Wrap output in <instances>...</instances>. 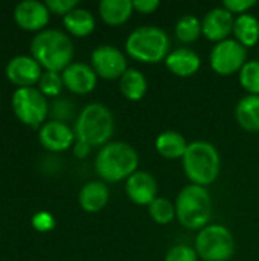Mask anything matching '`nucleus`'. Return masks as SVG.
<instances>
[{"label":"nucleus","mask_w":259,"mask_h":261,"mask_svg":"<svg viewBox=\"0 0 259 261\" xmlns=\"http://www.w3.org/2000/svg\"><path fill=\"white\" fill-rule=\"evenodd\" d=\"M31 54L46 70L63 72L72 64L75 49L70 37L63 31L44 29L32 38Z\"/></svg>","instance_id":"f257e3e1"},{"label":"nucleus","mask_w":259,"mask_h":261,"mask_svg":"<svg viewBox=\"0 0 259 261\" xmlns=\"http://www.w3.org/2000/svg\"><path fill=\"white\" fill-rule=\"evenodd\" d=\"M139 154L127 142L114 141L101 147L96 159L95 170L102 182L116 184L127 180L131 174L137 171Z\"/></svg>","instance_id":"f03ea898"},{"label":"nucleus","mask_w":259,"mask_h":261,"mask_svg":"<svg viewBox=\"0 0 259 261\" xmlns=\"http://www.w3.org/2000/svg\"><path fill=\"white\" fill-rule=\"evenodd\" d=\"M182 164L186 177L194 185L205 188L217 180L221 168L218 150L206 141L191 142L185 156L182 158Z\"/></svg>","instance_id":"7ed1b4c3"},{"label":"nucleus","mask_w":259,"mask_h":261,"mask_svg":"<svg viewBox=\"0 0 259 261\" xmlns=\"http://www.w3.org/2000/svg\"><path fill=\"white\" fill-rule=\"evenodd\" d=\"M73 132L76 141L90 147H104L114 132L113 113L104 104L92 102L79 112Z\"/></svg>","instance_id":"20e7f679"},{"label":"nucleus","mask_w":259,"mask_h":261,"mask_svg":"<svg viewBox=\"0 0 259 261\" xmlns=\"http://www.w3.org/2000/svg\"><path fill=\"white\" fill-rule=\"evenodd\" d=\"M212 216V199L205 187L186 185L176 199V217L182 226L200 231Z\"/></svg>","instance_id":"39448f33"},{"label":"nucleus","mask_w":259,"mask_h":261,"mask_svg":"<svg viewBox=\"0 0 259 261\" xmlns=\"http://www.w3.org/2000/svg\"><path fill=\"white\" fill-rule=\"evenodd\" d=\"M125 50L136 61L156 64L166 60L169 54V37L157 26H140L128 35Z\"/></svg>","instance_id":"423d86ee"},{"label":"nucleus","mask_w":259,"mask_h":261,"mask_svg":"<svg viewBox=\"0 0 259 261\" xmlns=\"http://www.w3.org/2000/svg\"><path fill=\"white\" fill-rule=\"evenodd\" d=\"M195 251L205 261H227L235 254V239L223 225H208L195 237Z\"/></svg>","instance_id":"0eeeda50"},{"label":"nucleus","mask_w":259,"mask_h":261,"mask_svg":"<svg viewBox=\"0 0 259 261\" xmlns=\"http://www.w3.org/2000/svg\"><path fill=\"white\" fill-rule=\"evenodd\" d=\"M12 110L20 122L37 128L44 124L49 115L46 96L35 87H17L12 95Z\"/></svg>","instance_id":"6e6552de"},{"label":"nucleus","mask_w":259,"mask_h":261,"mask_svg":"<svg viewBox=\"0 0 259 261\" xmlns=\"http://www.w3.org/2000/svg\"><path fill=\"white\" fill-rule=\"evenodd\" d=\"M247 49L237 40L227 38L214 46L209 55L211 67L214 72L223 76H229L240 72L247 63Z\"/></svg>","instance_id":"1a4fd4ad"},{"label":"nucleus","mask_w":259,"mask_h":261,"mask_svg":"<svg viewBox=\"0 0 259 261\" xmlns=\"http://www.w3.org/2000/svg\"><path fill=\"white\" fill-rule=\"evenodd\" d=\"M92 67L104 80H116L128 70L127 58L121 49L111 44H101L92 52Z\"/></svg>","instance_id":"9d476101"},{"label":"nucleus","mask_w":259,"mask_h":261,"mask_svg":"<svg viewBox=\"0 0 259 261\" xmlns=\"http://www.w3.org/2000/svg\"><path fill=\"white\" fill-rule=\"evenodd\" d=\"M6 78L18 87H34L43 75L41 66L31 55H17L6 64Z\"/></svg>","instance_id":"9b49d317"},{"label":"nucleus","mask_w":259,"mask_h":261,"mask_svg":"<svg viewBox=\"0 0 259 261\" xmlns=\"http://www.w3.org/2000/svg\"><path fill=\"white\" fill-rule=\"evenodd\" d=\"M50 11L47 9L46 3L37 0H26L20 2L14 8V20L18 28L31 32H41L44 31L46 24L49 23Z\"/></svg>","instance_id":"f8f14e48"},{"label":"nucleus","mask_w":259,"mask_h":261,"mask_svg":"<svg viewBox=\"0 0 259 261\" xmlns=\"http://www.w3.org/2000/svg\"><path fill=\"white\" fill-rule=\"evenodd\" d=\"M38 139L40 144L53 153H60V151H66L69 147H73L76 138H75V132L64 122L60 121H49L44 122L40 127L38 132Z\"/></svg>","instance_id":"ddd939ff"},{"label":"nucleus","mask_w":259,"mask_h":261,"mask_svg":"<svg viewBox=\"0 0 259 261\" xmlns=\"http://www.w3.org/2000/svg\"><path fill=\"white\" fill-rule=\"evenodd\" d=\"M235 18L226 8L218 6L209 11L202 21V32L209 41H224L234 32Z\"/></svg>","instance_id":"4468645a"},{"label":"nucleus","mask_w":259,"mask_h":261,"mask_svg":"<svg viewBox=\"0 0 259 261\" xmlns=\"http://www.w3.org/2000/svg\"><path fill=\"white\" fill-rule=\"evenodd\" d=\"M61 76H63L64 87L76 95L90 93L96 87V81H98V75L93 70V67L79 61H75L70 66H67L63 70Z\"/></svg>","instance_id":"2eb2a0df"},{"label":"nucleus","mask_w":259,"mask_h":261,"mask_svg":"<svg viewBox=\"0 0 259 261\" xmlns=\"http://www.w3.org/2000/svg\"><path fill=\"white\" fill-rule=\"evenodd\" d=\"M125 193L133 203L150 206L157 199V182L153 174L137 170L127 179Z\"/></svg>","instance_id":"dca6fc26"},{"label":"nucleus","mask_w":259,"mask_h":261,"mask_svg":"<svg viewBox=\"0 0 259 261\" xmlns=\"http://www.w3.org/2000/svg\"><path fill=\"white\" fill-rule=\"evenodd\" d=\"M165 64L168 70L172 72L174 75L180 78H188L197 73V70L202 66V60H200V55L194 52L192 49L179 47L168 54Z\"/></svg>","instance_id":"f3484780"},{"label":"nucleus","mask_w":259,"mask_h":261,"mask_svg":"<svg viewBox=\"0 0 259 261\" xmlns=\"http://www.w3.org/2000/svg\"><path fill=\"white\" fill-rule=\"evenodd\" d=\"M108 199H110V190L107 184L102 180L87 182L78 194L79 206L87 213L102 211L107 206Z\"/></svg>","instance_id":"a211bd4d"},{"label":"nucleus","mask_w":259,"mask_h":261,"mask_svg":"<svg viewBox=\"0 0 259 261\" xmlns=\"http://www.w3.org/2000/svg\"><path fill=\"white\" fill-rule=\"evenodd\" d=\"M98 8L102 21L108 26L124 24L134 11L131 0H102Z\"/></svg>","instance_id":"6ab92c4d"},{"label":"nucleus","mask_w":259,"mask_h":261,"mask_svg":"<svg viewBox=\"0 0 259 261\" xmlns=\"http://www.w3.org/2000/svg\"><path fill=\"white\" fill-rule=\"evenodd\" d=\"M188 142L179 132H163L156 139V150L165 159H182L188 150Z\"/></svg>","instance_id":"aec40b11"},{"label":"nucleus","mask_w":259,"mask_h":261,"mask_svg":"<svg viewBox=\"0 0 259 261\" xmlns=\"http://www.w3.org/2000/svg\"><path fill=\"white\" fill-rule=\"evenodd\" d=\"M235 118L244 130L259 132V95L241 98L235 109Z\"/></svg>","instance_id":"412c9836"},{"label":"nucleus","mask_w":259,"mask_h":261,"mask_svg":"<svg viewBox=\"0 0 259 261\" xmlns=\"http://www.w3.org/2000/svg\"><path fill=\"white\" fill-rule=\"evenodd\" d=\"M63 21L67 32L79 38L90 35L95 29V17L89 9L84 8H75L66 17H63Z\"/></svg>","instance_id":"4be33fe9"},{"label":"nucleus","mask_w":259,"mask_h":261,"mask_svg":"<svg viewBox=\"0 0 259 261\" xmlns=\"http://www.w3.org/2000/svg\"><path fill=\"white\" fill-rule=\"evenodd\" d=\"M119 89L128 101H140L148 90V81L140 70L128 67V70L121 76Z\"/></svg>","instance_id":"5701e85b"},{"label":"nucleus","mask_w":259,"mask_h":261,"mask_svg":"<svg viewBox=\"0 0 259 261\" xmlns=\"http://www.w3.org/2000/svg\"><path fill=\"white\" fill-rule=\"evenodd\" d=\"M234 35L244 47L255 46L259 40V20L252 14L238 15L234 24Z\"/></svg>","instance_id":"b1692460"},{"label":"nucleus","mask_w":259,"mask_h":261,"mask_svg":"<svg viewBox=\"0 0 259 261\" xmlns=\"http://www.w3.org/2000/svg\"><path fill=\"white\" fill-rule=\"evenodd\" d=\"M202 32V21L195 15H183L176 23V37L183 43H194Z\"/></svg>","instance_id":"393cba45"},{"label":"nucleus","mask_w":259,"mask_h":261,"mask_svg":"<svg viewBox=\"0 0 259 261\" xmlns=\"http://www.w3.org/2000/svg\"><path fill=\"white\" fill-rule=\"evenodd\" d=\"M148 213L157 225H168L176 217V203L165 197H157L148 206Z\"/></svg>","instance_id":"a878e982"},{"label":"nucleus","mask_w":259,"mask_h":261,"mask_svg":"<svg viewBox=\"0 0 259 261\" xmlns=\"http://www.w3.org/2000/svg\"><path fill=\"white\" fill-rule=\"evenodd\" d=\"M240 84L249 95H259V61H247L240 70Z\"/></svg>","instance_id":"bb28decb"},{"label":"nucleus","mask_w":259,"mask_h":261,"mask_svg":"<svg viewBox=\"0 0 259 261\" xmlns=\"http://www.w3.org/2000/svg\"><path fill=\"white\" fill-rule=\"evenodd\" d=\"M63 87H64V83H63V76L60 72L44 70L40 81H38V90L44 96L56 98L61 93Z\"/></svg>","instance_id":"cd10ccee"},{"label":"nucleus","mask_w":259,"mask_h":261,"mask_svg":"<svg viewBox=\"0 0 259 261\" xmlns=\"http://www.w3.org/2000/svg\"><path fill=\"white\" fill-rule=\"evenodd\" d=\"M165 261H198V254L195 248L188 245H177L166 252Z\"/></svg>","instance_id":"c85d7f7f"},{"label":"nucleus","mask_w":259,"mask_h":261,"mask_svg":"<svg viewBox=\"0 0 259 261\" xmlns=\"http://www.w3.org/2000/svg\"><path fill=\"white\" fill-rule=\"evenodd\" d=\"M49 115H52L53 121H60L66 124V121L70 119L73 115V106L66 99H55L49 107Z\"/></svg>","instance_id":"c756f323"},{"label":"nucleus","mask_w":259,"mask_h":261,"mask_svg":"<svg viewBox=\"0 0 259 261\" xmlns=\"http://www.w3.org/2000/svg\"><path fill=\"white\" fill-rule=\"evenodd\" d=\"M44 3L50 12H53L56 15H63V17H66L70 11L78 8L76 0H47Z\"/></svg>","instance_id":"7c9ffc66"},{"label":"nucleus","mask_w":259,"mask_h":261,"mask_svg":"<svg viewBox=\"0 0 259 261\" xmlns=\"http://www.w3.org/2000/svg\"><path fill=\"white\" fill-rule=\"evenodd\" d=\"M32 226L40 232H47L55 228V220H53L52 214H49L46 211H40L32 217Z\"/></svg>","instance_id":"2f4dec72"},{"label":"nucleus","mask_w":259,"mask_h":261,"mask_svg":"<svg viewBox=\"0 0 259 261\" xmlns=\"http://www.w3.org/2000/svg\"><path fill=\"white\" fill-rule=\"evenodd\" d=\"M256 5L255 0H224L223 2V8H226L229 12L232 14H246L250 8H253Z\"/></svg>","instance_id":"473e14b6"},{"label":"nucleus","mask_w":259,"mask_h":261,"mask_svg":"<svg viewBox=\"0 0 259 261\" xmlns=\"http://www.w3.org/2000/svg\"><path fill=\"white\" fill-rule=\"evenodd\" d=\"M160 6L159 0H134L133 8L140 14H153Z\"/></svg>","instance_id":"72a5a7b5"},{"label":"nucleus","mask_w":259,"mask_h":261,"mask_svg":"<svg viewBox=\"0 0 259 261\" xmlns=\"http://www.w3.org/2000/svg\"><path fill=\"white\" fill-rule=\"evenodd\" d=\"M90 150H92V147H90V145H87L85 142L75 141V144H73V154H75V158H78V159H84V158H87V156H89V153H90Z\"/></svg>","instance_id":"f704fd0d"}]
</instances>
